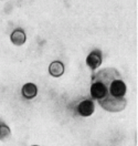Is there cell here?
<instances>
[{
    "label": "cell",
    "mask_w": 138,
    "mask_h": 146,
    "mask_svg": "<svg viewBox=\"0 0 138 146\" xmlns=\"http://www.w3.org/2000/svg\"><path fill=\"white\" fill-rule=\"evenodd\" d=\"M92 78L102 81L106 86V98L98 102L103 109L108 112H120L126 108L127 100L125 95L127 93V86L116 69H102L101 71L94 73Z\"/></svg>",
    "instance_id": "cell-1"
},
{
    "label": "cell",
    "mask_w": 138,
    "mask_h": 146,
    "mask_svg": "<svg viewBox=\"0 0 138 146\" xmlns=\"http://www.w3.org/2000/svg\"><path fill=\"white\" fill-rule=\"evenodd\" d=\"M77 114L80 116L83 117H87V116H91L94 111H95V105H94V101L91 99H86V100H83L79 103L77 108Z\"/></svg>",
    "instance_id": "cell-2"
},
{
    "label": "cell",
    "mask_w": 138,
    "mask_h": 146,
    "mask_svg": "<svg viewBox=\"0 0 138 146\" xmlns=\"http://www.w3.org/2000/svg\"><path fill=\"white\" fill-rule=\"evenodd\" d=\"M102 52L100 50H94L86 58V64L91 70H96L97 68H100L102 64Z\"/></svg>",
    "instance_id": "cell-3"
},
{
    "label": "cell",
    "mask_w": 138,
    "mask_h": 146,
    "mask_svg": "<svg viewBox=\"0 0 138 146\" xmlns=\"http://www.w3.org/2000/svg\"><path fill=\"white\" fill-rule=\"evenodd\" d=\"M21 93H22V96H23L24 99L31 100V99H33V98L37 96V94H38L37 85L33 84V83H26V84L22 86Z\"/></svg>",
    "instance_id": "cell-4"
},
{
    "label": "cell",
    "mask_w": 138,
    "mask_h": 146,
    "mask_svg": "<svg viewBox=\"0 0 138 146\" xmlns=\"http://www.w3.org/2000/svg\"><path fill=\"white\" fill-rule=\"evenodd\" d=\"M10 40L15 46H22L27 40V36H26V33L22 29H16L11 33Z\"/></svg>",
    "instance_id": "cell-5"
},
{
    "label": "cell",
    "mask_w": 138,
    "mask_h": 146,
    "mask_svg": "<svg viewBox=\"0 0 138 146\" xmlns=\"http://www.w3.org/2000/svg\"><path fill=\"white\" fill-rule=\"evenodd\" d=\"M49 73L54 78H59V76L63 75V73H64V64L62 63L61 61H53L49 65Z\"/></svg>",
    "instance_id": "cell-6"
},
{
    "label": "cell",
    "mask_w": 138,
    "mask_h": 146,
    "mask_svg": "<svg viewBox=\"0 0 138 146\" xmlns=\"http://www.w3.org/2000/svg\"><path fill=\"white\" fill-rule=\"evenodd\" d=\"M11 135V131L10 127L3 122L0 121V141H7Z\"/></svg>",
    "instance_id": "cell-7"
},
{
    "label": "cell",
    "mask_w": 138,
    "mask_h": 146,
    "mask_svg": "<svg viewBox=\"0 0 138 146\" xmlns=\"http://www.w3.org/2000/svg\"><path fill=\"white\" fill-rule=\"evenodd\" d=\"M32 146H39V145H32Z\"/></svg>",
    "instance_id": "cell-8"
}]
</instances>
